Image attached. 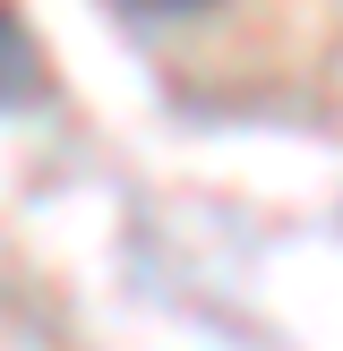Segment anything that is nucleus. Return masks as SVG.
I'll return each mask as SVG.
<instances>
[{
	"instance_id": "nucleus-1",
	"label": "nucleus",
	"mask_w": 343,
	"mask_h": 351,
	"mask_svg": "<svg viewBox=\"0 0 343 351\" xmlns=\"http://www.w3.org/2000/svg\"><path fill=\"white\" fill-rule=\"evenodd\" d=\"M51 77H43V43L26 34V17L0 0V112H26V103H43Z\"/></svg>"
},
{
	"instance_id": "nucleus-2",
	"label": "nucleus",
	"mask_w": 343,
	"mask_h": 351,
	"mask_svg": "<svg viewBox=\"0 0 343 351\" xmlns=\"http://www.w3.org/2000/svg\"><path fill=\"white\" fill-rule=\"evenodd\" d=\"M129 17H189V9H206V0H120Z\"/></svg>"
}]
</instances>
